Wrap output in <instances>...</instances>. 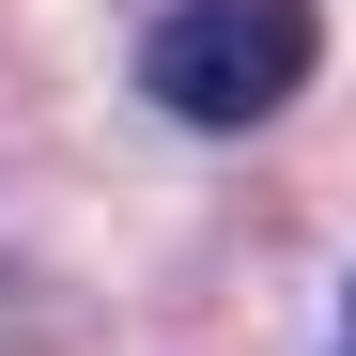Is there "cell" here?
Instances as JSON below:
<instances>
[{
	"label": "cell",
	"instance_id": "cell-1",
	"mask_svg": "<svg viewBox=\"0 0 356 356\" xmlns=\"http://www.w3.org/2000/svg\"><path fill=\"white\" fill-rule=\"evenodd\" d=\"M310 63H325L310 0H170V16L140 31V93L170 108V124H202V140L279 124V108L310 93Z\"/></svg>",
	"mask_w": 356,
	"mask_h": 356
},
{
	"label": "cell",
	"instance_id": "cell-2",
	"mask_svg": "<svg viewBox=\"0 0 356 356\" xmlns=\"http://www.w3.org/2000/svg\"><path fill=\"white\" fill-rule=\"evenodd\" d=\"M341 356H356V294H341Z\"/></svg>",
	"mask_w": 356,
	"mask_h": 356
}]
</instances>
